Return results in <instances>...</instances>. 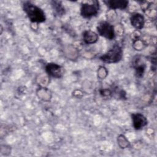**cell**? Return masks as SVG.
<instances>
[{
  "instance_id": "cell-1",
  "label": "cell",
  "mask_w": 157,
  "mask_h": 157,
  "mask_svg": "<svg viewBox=\"0 0 157 157\" xmlns=\"http://www.w3.org/2000/svg\"><path fill=\"white\" fill-rule=\"evenodd\" d=\"M23 6L24 11L31 22L42 23L45 20V13L39 7L28 1L24 2Z\"/></svg>"
},
{
  "instance_id": "cell-2",
  "label": "cell",
  "mask_w": 157,
  "mask_h": 157,
  "mask_svg": "<svg viewBox=\"0 0 157 157\" xmlns=\"http://www.w3.org/2000/svg\"><path fill=\"white\" fill-rule=\"evenodd\" d=\"M123 56V51L118 44L113 46L105 54L100 57V59L107 63H115L120 61Z\"/></svg>"
},
{
  "instance_id": "cell-3",
  "label": "cell",
  "mask_w": 157,
  "mask_h": 157,
  "mask_svg": "<svg viewBox=\"0 0 157 157\" xmlns=\"http://www.w3.org/2000/svg\"><path fill=\"white\" fill-rule=\"evenodd\" d=\"M99 8V2L98 1L84 2L81 6V15L84 18H90L95 16L98 13Z\"/></svg>"
},
{
  "instance_id": "cell-4",
  "label": "cell",
  "mask_w": 157,
  "mask_h": 157,
  "mask_svg": "<svg viewBox=\"0 0 157 157\" xmlns=\"http://www.w3.org/2000/svg\"><path fill=\"white\" fill-rule=\"evenodd\" d=\"M97 30L101 36L109 40H112L115 37L114 28L107 21L100 22L97 26Z\"/></svg>"
},
{
  "instance_id": "cell-5",
  "label": "cell",
  "mask_w": 157,
  "mask_h": 157,
  "mask_svg": "<svg viewBox=\"0 0 157 157\" xmlns=\"http://www.w3.org/2000/svg\"><path fill=\"white\" fill-rule=\"evenodd\" d=\"M45 71L47 73L55 78H61L64 74L63 68L58 64L50 63L46 65Z\"/></svg>"
},
{
  "instance_id": "cell-6",
  "label": "cell",
  "mask_w": 157,
  "mask_h": 157,
  "mask_svg": "<svg viewBox=\"0 0 157 157\" xmlns=\"http://www.w3.org/2000/svg\"><path fill=\"white\" fill-rule=\"evenodd\" d=\"M133 126L136 129H140L147 124V118L141 113H133L132 115Z\"/></svg>"
},
{
  "instance_id": "cell-7",
  "label": "cell",
  "mask_w": 157,
  "mask_h": 157,
  "mask_svg": "<svg viewBox=\"0 0 157 157\" xmlns=\"http://www.w3.org/2000/svg\"><path fill=\"white\" fill-rule=\"evenodd\" d=\"M104 3L111 9H124L128 7V1L126 0H109L104 1Z\"/></svg>"
},
{
  "instance_id": "cell-8",
  "label": "cell",
  "mask_w": 157,
  "mask_h": 157,
  "mask_svg": "<svg viewBox=\"0 0 157 157\" xmlns=\"http://www.w3.org/2000/svg\"><path fill=\"white\" fill-rule=\"evenodd\" d=\"M131 25L137 29H142L145 24L144 16L139 13H135L132 15L130 18Z\"/></svg>"
},
{
  "instance_id": "cell-9",
  "label": "cell",
  "mask_w": 157,
  "mask_h": 157,
  "mask_svg": "<svg viewBox=\"0 0 157 157\" xmlns=\"http://www.w3.org/2000/svg\"><path fill=\"white\" fill-rule=\"evenodd\" d=\"M140 59L139 56H136L132 60V65L135 68L136 74L138 77H141L143 75L145 69V64L140 62Z\"/></svg>"
},
{
  "instance_id": "cell-10",
  "label": "cell",
  "mask_w": 157,
  "mask_h": 157,
  "mask_svg": "<svg viewBox=\"0 0 157 157\" xmlns=\"http://www.w3.org/2000/svg\"><path fill=\"white\" fill-rule=\"evenodd\" d=\"M83 39L85 43L87 44H92L97 42L98 37L96 33L91 30H86L84 31L83 34Z\"/></svg>"
},
{
  "instance_id": "cell-11",
  "label": "cell",
  "mask_w": 157,
  "mask_h": 157,
  "mask_svg": "<svg viewBox=\"0 0 157 157\" xmlns=\"http://www.w3.org/2000/svg\"><path fill=\"white\" fill-rule=\"evenodd\" d=\"M37 94L39 99L45 101H49L52 97L50 91L45 87H42L38 89L37 91Z\"/></svg>"
},
{
  "instance_id": "cell-12",
  "label": "cell",
  "mask_w": 157,
  "mask_h": 157,
  "mask_svg": "<svg viewBox=\"0 0 157 157\" xmlns=\"http://www.w3.org/2000/svg\"><path fill=\"white\" fill-rule=\"evenodd\" d=\"M52 6L55 12L58 15H63L64 14V8L62 6L61 2L60 1H52Z\"/></svg>"
},
{
  "instance_id": "cell-13",
  "label": "cell",
  "mask_w": 157,
  "mask_h": 157,
  "mask_svg": "<svg viewBox=\"0 0 157 157\" xmlns=\"http://www.w3.org/2000/svg\"><path fill=\"white\" fill-rule=\"evenodd\" d=\"M117 143L120 148H125L129 146V142L123 135H120L117 138Z\"/></svg>"
},
{
  "instance_id": "cell-14",
  "label": "cell",
  "mask_w": 157,
  "mask_h": 157,
  "mask_svg": "<svg viewBox=\"0 0 157 157\" xmlns=\"http://www.w3.org/2000/svg\"><path fill=\"white\" fill-rule=\"evenodd\" d=\"M145 45H146V43L144 40H140L139 38L134 40L133 47L136 50L139 51V50H143V48L145 47Z\"/></svg>"
},
{
  "instance_id": "cell-15",
  "label": "cell",
  "mask_w": 157,
  "mask_h": 157,
  "mask_svg": "<svg viewBox=\"0 0 157 157\" xmlns=\"http://www.w3.org/2000/svg\"><path fill=\"white\" fill-rule=\"evenodd\" d=\"M108 71L105 67L101 66L98 70V77L101 79H104L107 75Z\"/></svg>"
},
{
  "instance_id": "cell-16",
  "label": "cell",
  "mask_w": 157,
  "mask_h": 157,
  "mask_svg": "<svg viewBox=\"0 0 157 157\" xmlns=\"http://www.w3.org/2000/svg\"><path fill=\"white\" fill-rule=\"evenodd\" d=\"M113 28H114L115 33H116L117 34H118L120 36L123 35V34L124 33V29H123V26L121 24H117L116 26Z\"/></svg>"
},
{
  "instance_id": "cell-17",
  "label": "cell",
  "mask_w": 157,
  "mask_h": 157,
  "mask_svg": "<svg viewBox=\"0 0 157 157\" xmlns=\"http://www.w3.org/2000/svg\"><path fill=\"white\" fill-rule=\"evenodd\" d=\"M100 93L102 96L107 97L109 96L112 94V92L109 89H102L100 90Z\"/></svg>"
},
{
  "instance_id": "cell-18",
  "label": "cell",
  "mask_w": 157,
  "mask_h": 157,
  "mask_svg": "<svg viewBox=\"0 0 157 157\" xmlns=\"http://www.w3.org/2000/svg\"><path fill=\"white\" fill-rule=\"evenodd\" d=\"M107 18L110 19V20H113V19L115 18V13L114 12L113 10H111L109 13H107Z\"/></svg>"
}]
</instances>
